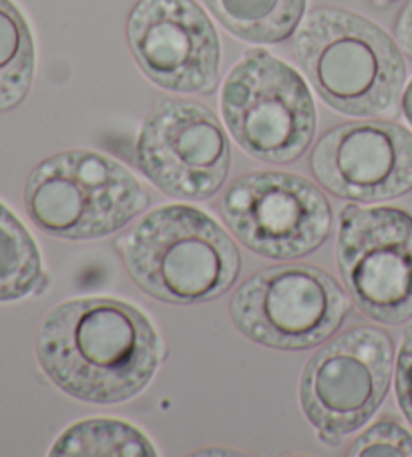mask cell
<instances>
[{"instance_id":"e0dca14e","label":"cell","mask_w":412,"mask_h":457,"mask_svg":"<svg viewBox=\"0 0 412 457\" xmlns=\"http://www.w3.org/2000/svg\"><path fill=\"white\" fill-rule=\"evenodd\" d=\"M348 455L354 457H372V455H394V457H412V436L402 428L399 421L383 420L362 431L352 441Z\"/></svg>"},{"instance_id":"9c48e42d","label":"cell","mask_w":412,"mask_h":457,"mask_svg":"<svg viewBox=\"0 0 412 457\" xmlns=\"http://www.w3.org/2000/svg\"><path fill=\"white\" fill-rule=\"evenodd\" d=\"M336 258L352 304L383 325L412 319V216L400 208L348 206Z\"/></svg>"},{"instance_id":"8fae6325","label":"cell","mask_w":412,"mask_h":457,"mask_svg":"<svg viewBox=\"0 0 412 457\" xmlns=\"http://www.w3.org/2000/svg\"><path fill=\"white\" fill-rule=\"evenodd\" d=\"M139 69L161 89L210 96L219 85L218 30L195 0H139L127 19Z\"/></svg>"},{"instance_id":"30bf717a","label":"cell","mask_w":412,"mask_h":457,"mask_svg":"<svg viewBox=\"0 0 412 457\" xmlns=\"http://www.w3.org/2000/svg\"><path fill=\"white\" fill-rule=\"evenodd\" d=\"M135 155L155 187L189 202L213 198L232 165V147L218 115L197 101L171 97L149 109Z\"/></svg>"},{"instance_id":"6da1fadb","label":"cell","mask_w":412,"mask_h":457,"mask_svg":"<svg viewBox=\"0 0 412 457\" xmlns=\"http://www.w3.org/2000/svg\"><path fill=\"white\" fill-rule=\"evenodd\" d=\"M37 359L69 397L117 405L152 383L161 362V338L147 314L131 303L73 298L45 317Z\"/></svg>"},{"instance_id":"ba28073f","label":"cell","mask_w":412,"mask_h":457,"mask_svg":"<svg viewBox=\"0 0 412 457\" xmlns=\"http://www.w3.org/2000/svg\"><path fill=\"white\" fill-rule=\"evenodd\" d=\"M221 216L245 248L272 260L312 254L332 230V208L310 179L286 171H250L224 190Z\"/></svg>"},{"instance_id":"8992f818","label":"cell","mask_w":412,"mask_h":457,"mask_svg":"<svg viewBox=\"0 0 412 457\" xmlns=\"http://www.w3.org/2000/svg\"><path fill=\"white\" fill-rule=\"evenodd\" d=\"M344 288L314 264L264 268L235 290L234 327L251 343L278 351L318 346L342 327L350 311Z\"/></svg>"},{"instance_id":"9a60e30c","label":"cell","mask_w":412,"mask_h":457,"mask_svg":"<svg viewBox=\"0 0 412 457\" xmlns=\"http://www.w3.org/2000/svg\"><path fill=\"white\" fill-rule=\"evenodd\" d=\"M49 453L57 457H155L157 449L135 425L97 417L67 428Z\"/></svg>"},{"instance_id":"ffe728a7","label":"cell","mask_w":412,"mask_h":457,"mask_svg":"<svg viewBox=\"0 0 412 457\" xmlns=\"http://www.w3.org/2000/svg\"><path fill=\"white\" fill-rule=\"evenodd\" d=\"M402 115L407 117V121L412 125V79L402 93Z\"/></svg>"},{"instance_id":"52a82bcc","label":"cell","mask_w":412,"mask_h":457,"mask_svg":"<svg viewBox=\"0 0 412 457\" xmlns=\"http://www.w3.org/2000/svg\"><path fill=\"white\" fill-rule=\"evenodd\" d=\"M394 345L384 330L356 327L332 338L300 379V407L332 447L364 428L391 389Z\"/></svg>"},{"instance_id":"3957f363","label":"cell","mask_w":412,"mask_h":457,"mask_svg":"<svg viewBox=\"0 0 412 457\" xmlns=\"http://www.w3.org/2000/svg\"><path fill=\"white\" fill-rule=\"evenodd\" d=\"M294 54L314 91L338 113L372 117L400 101L407 81L400 46L360 14L332 6L308 12Z\"/></svg>"},{"instance_id":"44dd1931","label":"cell","mask_w":412,"mask_h":457,"mask_svg":"<svg viewBox=\"0 0 412 457\" xmlns=\"http://www.w3.org/2000/svg\"><path fill=\"white\" fill-rule=\"evenodd\" d=\"M370 3L375 4V6H388V4L396 3V0H370Z\"/></svg>"},{"instance_id":"5bb4252c","label":"cell","mask_w":412,"mask_h":457,"mask_svg":"<svg viewBox=\"0 0 412 457\" xmlns=\"http://www.w3.org/2000/svg\"><path fill=\"white\" fill-rule=\"evenodd\" d=\"M35 65V41L25 14L12 0H0V113L27 99Z\"/></svg>"},{"instance_id":"2e32d148","label":"cell","mask_w":412,"mask_h":457,"mask_svg":"<svg viewBox=\"0 0 412 457\" xmlns=\"http://www.w3.org/2000/svg\"><path fill=\"white\" fill-rule=\"evenodd\" d=\"M43 278V260L25 224L0 202V303L33 295Z\"/></svg>"},{"instance_id":"4fadbf2b","label":"cell","mask_w":412,"mask_h":457,"mask_svg":"<svg viewBox=\"0 0 412 457\" xmlns=\"http://www.w3.org/2000/svg\"><path fill=\"white\" fill-rule=\"evenodd\" d=\"M308 0H203L234 37L253 45L286 41L304 19Z\"/></svg>"},{"instance_id":"ac0fdd59","label":"cell","mask_w":412,"mask_h":457,"mask_svg":"<svg viewBox=\"0 0 412 457\" xmlns=\"http://www.w3.org/2000/svg\"><path fill=\"white\" fill-rule=\"evenodd\" d=\"M394 387L402 413L412 425V325L404 330L399 357H396Z\"/></svg>"},{"instance_id":"d6986e66","label":"cell","mask_w":412,"mask_h":457,"mask_svg":"<svg viewBox=\"0 0 412 457\" xmlns=\"http://www.w3.org/2000/svg\"><path fill=\"white\" fill-rule=\"evenodd\" d=\"M394 35L400 49L412 59V0H408V3L404 4L399 19H396Z\"/></svg>"},{"instance_id":"7c38bea8","label":"cell","mask_w":412,"mask_h":457,"mask_svg":"<svg viewBox=\"0 0 412 457\" xmlns=\"http://www.w3.org/2000/svg\"><path fill=\"white\" fill-rule=\"evenodd\" d=\"M316 179L336 198L386 202L412 190V131L392 121H352L316 144Z\"/></svg>"},{"instance_id":"5b68a950","label":"cell","mask_w":412,"mask_h":457,"mask_svg":"<svg viewBox=\"0 0 412 457\" xmlns=\"http://www.w3.org/2000/svg\"><path fill=\"white\" fill-rule=\"evenodd\" d=\"M219 107L232 137L266 163H292L310 147L316 105L302 75L264 49H250L229 71Z\"/></svg>"},{"instance_id":"7a4b0ae2","label":"cell","mask_w":412,"mask_h":457,"mask_svg":"<svg viewBox=\"0 0 412 457\" xmlns=\"http://www.w3.org/2000/svg\"><path fill=\"white\" fill-rule=\"evenodd\" d=\"M131 280L168 304H203L234 287L242 254L210 214L184 204L161 206L117 242Z\"/></svg>"},{"instance_id":"277c9868","label":"cell","mask_w":412,"mask_h":457,"mask_svg":"<svg viewBox=\"0 0 412 457\" xmlns=\"http://www.w3.org/2000/svg\"><path fill=\"white\" fill-rule=\"evenodd\" d=\"M139 179L91 149L46 157L30 171L25 208L38 230L61 240H97L115 234L149 206Z\"/></svg>"}]
</instances>
